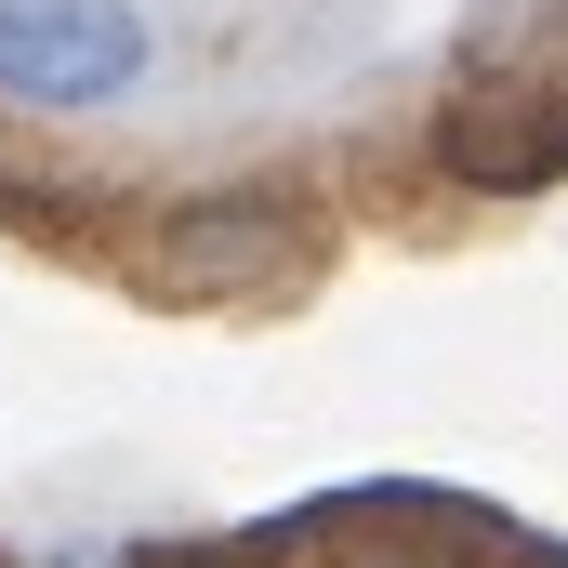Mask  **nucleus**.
Instances as JSON below:
<instances>
[{
  "label": "nucleus",
  "instance_id": "nucleus-1",
  "mask_svg": "<svg viewBox=\"0 0 568 568\" xmlns=\"http://www.w3.org/2000/svg\"><path fill=\"white\" fill-rule=\"evenodd\" d=\"M145 67H159L145 0H0V106L93 120V106H133Z\"/></svg>",
  "mask_w": 568,
  "mask_h": 568
},
{
  "label": "nucleus",
  "instance_id": "nucleus-2",
  "mask_svg": "<svg viewBox=\"0 0 568 568\" xmlns=\"http://www.w3.org/2000/svg\"><path fill=\"white\" fill-rule=\"evenodd\" d=\"M317 265V239H304V212H291L278 185H212V199H172V225L145 239V278L185 291V304H265Z\"/></svg>",
  "mask_w": 568,
  "mask_h": 568
}]
</instances>
